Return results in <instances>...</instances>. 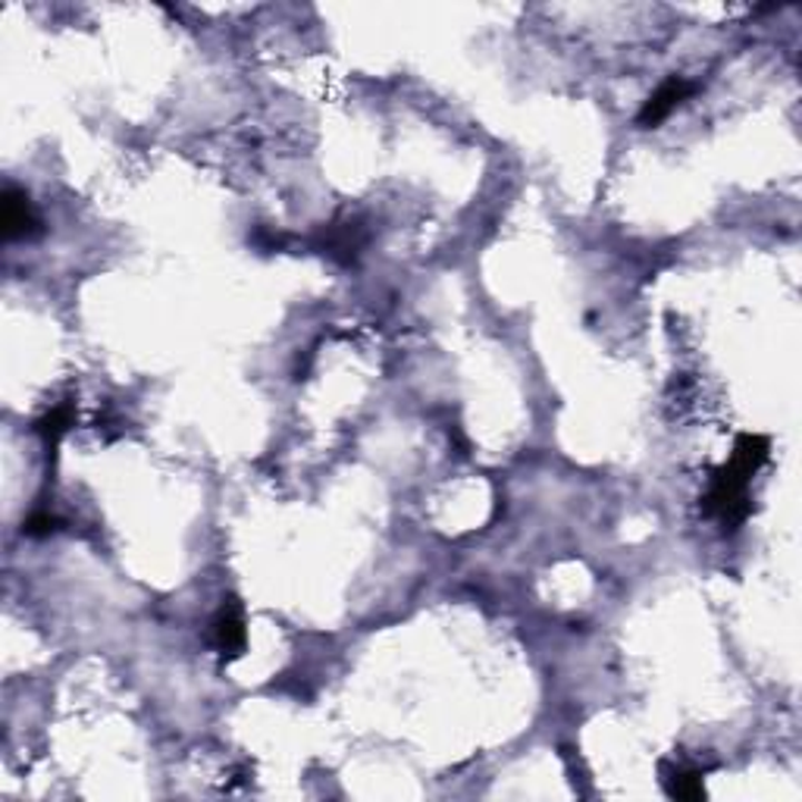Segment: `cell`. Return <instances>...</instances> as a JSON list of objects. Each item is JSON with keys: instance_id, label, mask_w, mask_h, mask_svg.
Returning a JSON list of instances; mask_svg holds the SVG:
<instances>
[{"instance_id": "6da1fadb", "label": "cell", "mask_w": 802, "mask_h": 802, "mask_svg": "<svg viewBox=\"0 0 802 802\" xmlns=\"http://www.w3.org/2000/svg\"><path fill=\"white\" fill-rule=\"evenodd\" d=\"M771 442L759 433L736 436L734 454L727 464H721L712 477V486L705 492V515L718 518L724 524V534L736 530L746 515H750V501H746V489L750 480L759 473V468L769 461Z\"/></svg>"}, {"instance_id": "7a4b0ae2", "label": "cell", "mask_w": 802, "mask_h": 802, "mask_svg": "<svg viewBox=\"0 0 802 802\" xmlns=\"http://www.w3.org/2000/svg\"><path fill=\"white\" fill-rule=\"evenodd\" d=\"M0 233L7 242L41 235V217H38L35 204L26 192H19L13 185H7L0 195Z\"/></svg>"}, {"instance_id": "3957f363", "label": "cell", "mask_w": 802, "mask_h": 802, "mask_svg": "<svg viewBox=\"0 0 802 802\" xmlns=\"http://www.w3.org/2000/svg\"><path fill=\"white\" fill-rule=\"evenodd\" d=\"M696 91V85L684 79V76H671L668 82H662L655 91L649 95V100L643 104V110H639V117L636 123L643 126V129H655L658 123H665V119L684 104L689 95Z\"/></svg>"}, {"instance_id": "277c9868", "label": "cell", "mask_w": 802, "mask_h": 802, "mask_svg": "<svg viewBox=\"0 0 802 802\" xmlns=\"http://www.w3.org/2000/svg\"><path fill=\"white\" fill-rule=\"evenodd\" d=\"M211 634H214V646H217L226 658H235L245 649V618H242V605L238 599H223L219 605L217 618L211 624Z\"/></svg>"}, {"instance_id": "5b68a950", "label": "cell", "mask_w": 802, "mask_h": 802, "mask_svg": "<svg viewBox=\"0 0 802 802\" xmlns=\"http://www.w3.org/2000/svg\"><path fill=\"white\" fill-rule=\"evenodd\" d=\"M69 423H72V408L69 404H57V408H50L48 414L35 423V433L45 439V449L53 451L60 446V439L67 436Z\"/></svg>"}, {"instance_id": "8992f818", "label": "cell", "mask_w": 802, "mask_h": 802, "mask_svg": "<svg viewBox=\"0 0 802 802\" xmlns=\"http://www.w3.org/2000/svg\"><path fill=\"white\" fill-rule=\"evenodd\" d=\"M668 796L674 800H702L705 796V781L700 771H681L668 781Z\"/></svg>"}, {"instance_id": "52a82bcc", "label": "cell", "mask_w": 802, "mask_h": 802, "mask_svg": "<svg viewBox=\"0 0 802 802\" xmlns=\"http://www.w3.org/2000/svg\"><path fill=\"white\" fill-rule=\"evenodd\" d=\"M57 527H60V520L48 515V511H35V515L22 520V534L26 536H50Z\"/></svg>"}]
</instances>
